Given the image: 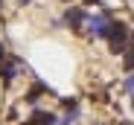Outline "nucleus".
<instances>
[{
	"mask_svg": "<svg viewBox=\"0 0 134 125\" xmlns=\"http://www.w3.org/2000/svg\"><path fill=\"white\" fill-rule=\"evenodd\" d=\"M108 41L114 52H125V41H128V26L125 23H111L108 29Z\"/></svg>",
	"mask_w": 134,
	"mask_h": 125,
	"instance_id": "f257e3e1",
	"label": "nucleus"
},
{
	"mask_svg": "<svg viewBox=\"0 0 134 125\" xmlns=\"http://www.w3.org/2000/svg\"><path fill=\"white\" fill-rule=\"evenodd\" d=\"M87 26H91V32L96 38H108V29H111V15L102 12V15H93L91 20H87Z\"/></svg>",
	"mask_w": 134,
	"mask_h": 125,
	"instance_id": "f03ea898",
	"label": "nucleus"
},
{
	"mask_svg": "<svg viewBox=\"0 0 134 125\" xmlns=\"http://www.w3.org/2000/svg\"><path fill=\"white\" fill-rule=\"evenodd\" d=\"M85 9H79V6H73V9H67V15H64V23L70 26V29H79L82 23H85Z\"/></svg>",
	"mask_w": 134,
	"mask_h": 125,
	"instance_id": "7ed1b4c3",
	"label": "nucleus"
},
{
	"mask_svg": "<svg viewBox=\"0 0 134 125\" xmlns=\"http://www.w3.org/2000/svg\"><path fill=\"white\" fill-rule=\"evenodd\" d=\"M32 125H58V119L50 111H35L32 114Z\"/></svg>",
	"mask_w": 134,
	"mask_h": 125,
	"instance_id": "20e7f679",
	"label": "nucleus"
},
{
	"mask_svg": "<svg viewBox=\"0 0 134 125\" xmlns=\"http://www.w3.org/2000/svg\"><path fill=\"white\" fill-rule=\"evenodd\" d=\"M0 76H3V81L9 85V81L18 76V61H9V64H3V67H0Z\"/></svg>",
	"mask_w": 134,
	"mask_h": 125,
	"instance_id": "39448f33",
	"label": "nucleus"
},
{
	"mask_svg": "<svg viewBox=\"0 0 134 125\" xmlns=\"http://www.w3.org/2000/svg\"><path fill=\"white\" fill-rule=\"evenodd\" d=\"M41 93H44V85H35V87L26 93V102H29V105H35V102L41 99Z\"/></svg>",
	"mask_w": 134,
	"mask_h": 125,
	"instance_id": "423d86ee",
	"label": "nucleus"
},
{
	"mask_svg": "<svg viewBox=\"0 0 134 125\" xmlns=\"http://www.w3.org/2000/svg\"><path fill=\"white\" fill-rule=\"evenodd\" d=\"M125 70H134V50L125 55Z\"/></svg>",
	"mask_w": 134,
	"mask_h": 125,
	"instance_id": "0eeeda50",
	"label": "nucleus"
},
{
	"mask_svg": "<svg viewBox=\"0 0 134 125\" xmlns=\"http://www.w3.org/2000/svg\"><path fill=\"white\" fill-rule=\"evenodd\" d=\"M128 90H134V76H131V79H128Z\"/></svg>",
	"mask_w": 134,
	"mask_h": 125,
	"instance_id": "6e6552de",
	"label": "nucleus"
},
{
	"mask_svg": "<svg viewBox=\"0 0 134 125\" xmlns=\"http://www.w3.org/2000/svg\"><path fill=\"white\" fill-rule=\"evenodd\" d=\"M3 55H6V47H3V44H0V58H3Z\"/></svg>",
	"mask_w": 134,
	"mask_h": 125,
	"instance_id": "1a4fd4ad",
	"label": "nucleus"
},
{
	"mask_svg": "<svg viewBox=\"0 0 134 125\" xmlns=\"http://www.w3.org/2000/svg\"><path fill=\"white\" fill-rule=\"evenodd\" d=\"M85 3H93V6H99V0H85Z\"/></svg>",
	"mask_w": 134,
	"mask_h": 125,
	"instance_id": "9d476101",
	"label": "nucleus"
},
{
	"mask_svg": "<svg viewBox=\"0 0 134 125\" xmlns=\"http://www.w3.org/2000/svg\"><path fill=\"white\" fill-rule=\"evenodd\" d=\"M18 3H24V6H26V3H29V0H18Z\"/></svg>",
	"mask_w": 134,
	"mask_h": 125,
	"instance_id": "9b49d317",
	"label": "nucleus"
},
{
	"mask_svg": "<svg viewBox=\"0 0 134 125\" xmlns=\"http://www.w3.org/2000/svg\"><path fill=\"white\" fill-rule=\"evenodd\" d=\"M24 125H32V122H24Z\"/></svg>",
	"mask_w": 134,
	"mask_h": 125,
	"instance_id": "f8f14e48",
	"label": "nucleus"
},
{
	"mask_svg": "<svg viewBox=\"0 0 134 125\" xmlns=\"http://www.w3.org/2000/svg\"><path fill=\"white\" fill-rule=\"evenodd\" d=\"M131 105H134V99H131Z\"/></svg>",
	"mask_w": 134,
	"mask_h": 125,
	"instance_id": "ddd939ff",
	"label": "nucleus"
},
{
	"mask_svg": "<svg viewBox=\"0 0 134 125\" xmlns=\"http://www.w3.org/2000/svg\"><path fill=\"white\" fill-rule=\"evenodd\" d=\"M0 3H3V0H0Z\"/></svg>",
	"mask_w": 134,
	"mask_h": 125,
	"instance_id": "4468645a",
	"label": "nucleus"
}]
</instances>
